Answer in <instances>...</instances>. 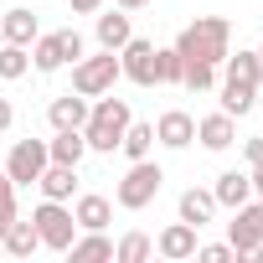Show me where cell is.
<instances>
[{
	"label": "cell",
	"instance_id": "obj_1",
	"mask_svg": "<svg viewBox=\"0 0 263 263\" xmlns=\"http://www.w3.org/2000/svg\"><path fill=\"white\" fill-rule=\"evenodd\" d=\"M227 47H232V21L227 16H196L181 36H176V52L186 62H227Z\"/></svg>",
	"mask_w": 263,
	"mask_h": 263
},
{
	"label": "cell",
	"instance_id": "obj_2",
	"mask_svg": "<svg viewBox=\"0 0 263 263\" xmlns=\"http://www.w3.org/2000/svg\"><path fill=\"white\" fill-rule=\"evenodd\" d=\"M129 103L124 98H114V88L108 93H98V103L88 108V124H83V140H88V150H98V155H114L119 150V140H124V129H129Z\"/></svg>",
	"mask_w": 263,
	"mask_h": 263
},
{
	"label": "cell",
	"instance_id": "obj_3",
	"mask_svg": "<svg viewBox=\"0 0 263 263\" xmlns=\"http://www.w3.org/2000/svg\"><path fill=\"white\" fill-rule=\"evenodd\" d=\"M160 186H165V171H160L155 160H129V171H124L114 201H119L124 212H145V206L160 196Z\"/></svg>",
	"mask_w": 263,
	"mask_h": 263
},
{
	"label": "cell",
	"instance_id": "obj_4",
	"mask_svg": "<svg viewBox=\"0 0 263 263\" xmlns=\"http://www.w3.org/2000/svg\"><path fill=\"white\" fill-rule=\"evenodd\" d=\"M31 222H36L42 248H52V253H67L72 237H78V217H72L67 201H47V196H42V206L31 212Z\"/></svg>",
	"mask_w": 263,
	"mask_h": 263
},
{
	"label": "cell",
	"instance_id": "obj_5",
	"mask_svg": "<svg viewBox=\"0 0 263 263\" xmlns=\"http://www.w3.org/2000/svg\"><path fill=\"white\" fill-rule=\"evenodd\" d=\"M119 83V52H98V57H78L72 62V93L98 98Z\"/></svg>",
	"mask_w": 263,
	"mask_h": 263
},
{
	"label": "cell",
	"instance_id": "obj_6",
	"mask_svg": "<svg viewBox=\"0 0 263 263\" xmlns=\"http://www.w3.org/2000/svg\"><path fill=\"white\" fill-rule=\"evenodd\" d=\"M227 242L242 253V258H263V201H242L232 206V222H227Z\"/></svg>",
	"mask_w": 263,
	"mask_h": 263
},
{
	"label": "cell",
	"instance_id": "obj_7",
	"mask_svg": "<svg viewBox=\"0 0 263 263\" xmlns=\"http://www.w3.org/2000/svg\"><path fill=\"white\" fill-rule=\"evenodd\" d=\"M83 57V36L67 26V31H47V36H36L31 42V62H36V72H57V67H67V62H78Z\"/></svg>",
	"mask_w": 263,
	"mask_h": 263
},
{
	"label": "cell",
	"instance_id": "obj_8",
	"mask_svg": "<svg viewBox=\"0 0 263 263\" xmlns=\"http://www.w3.org/2000/svg\"><path fill=\"white\" fill-rule=\"evenodd\" d=\"M42 171H47V140H16L6 155V176L16 186H36Z\"/></svg>",
	"mask_w": 263,
	"mask_h": 263
},
{
	"label": "cell",
	"instance_id": "obj_9",
	"mask_svg": "<svg viewBox=\"0 0 263 263\" xmlns=\"http://www.w3.org/2000/svg\"><path fill=\"white\" fill-rule=\"evenodd\" d=\"M119 78L140 83V88H155V42L129 36V42L119 47Z\"/></svg>",
	"mask_w": 263,
	"mask_h": 263
},
{
	"label": "cell",
	"instance_id": "obj_10",
	"mask_svg": "<svg viewBox=\"0 0 263 263\" xmlns=\"http://www.w3.org/2000/svg\"><path fill=\"white\" fill-rule=\"evenodd\" d=\"M155 140H160L165 150H186V145L196 140V119H191L186 108H165V114L155 119Z\"/></svg>",
	"mask_w": 263,
	"mask_h": 263
},
{
	"label": "cell",
	"instance_id": "obj_11",
	"mask_svg": "<svg viewBox=\"0 0 263 263\" xmlns=\"http://www.w3.org/2000/svg\"><path fill=\"white\" fill-rule=\"evenodd\" d=\"M196 232H201V227H191V222H171V227L155 237V253H160V258H171V263L196 258Z\"/></svg>",
	"mask_w": 263,
	"mask_h": 263
},
{
	"label": "cell",
	"instance_id": "obj_12",
	"mask_svg": "<svg viewBox=\"0 0 263 263\" xmlns=\"http://www.w3.org/2000/svg\"><path fill=\"white\" fill-rule=\"evenodd\" d=\"M93 31H98V47L103 52H119L129 36H135V26H129V11H98V21H93Z\"/></svg>",
	"mask_w": 263,
	"mask_h": 263
},
{
	"label": "cell",
	"instance_id": "obj_13",
	"mask_svg": "<svg viewBox=\"0 0 263 263\" xmlns=\"http://www.w3.org/2000/svg\"><path fill=\"white\" fill-rule=\"evenodd\" d=\"M88 98L83 93H62V98H52V108H47V124L52 129H83L88 124Z\"/></svg>",
	"mask_w": 263,
	"mask_h": 263
},
{
	"label": "cell",
	"instance_id": "obj_14",
	"mask_svg": "<svg viewBox=\"0 0 263 263\" xmlns=\"http://www.w3.org/2000/svg\"><path fill=\"white\" fill-rule=\"evenodd\" d=\"M196 140L206 145V150H232L237 145V124H232V114L222 108V114H206L201 124H196Z\"/></svg>",
	"mask_w": 263,
	"mask_h": 263
},
{
	"label": "cell",
	"instance_id": "obj_15",
	"mask_svg": "<svg viewBox=\"0 0 263 263\" xmlns=\"http://www.w3.org/2000/svg\"><path fill=\"white\" fill-rule=\"evenodd\" d=\"M83 155H88L83 129H57V135L47 140V160L52 165H83Z\"/></svg>",
	"mask_w": 263,
	"mask_h": 263
},
{
	"label": "cell",
	"instance_id": "obj_16",
	"mask_svg": "<svg viewBox=\"0 0 263 263\" xmlns=\"http://www.w3.org/2000/svg\"><path fill=\"white\" fill-rule=\"evenodd\" d=\"M36 186H42L47 201H72V191H78V165H52V160H47V171L36 176Z\"/></svg>",
	"mask_w": 263,
	"mask_h": 263
},
{
	"label": "cell",
	"instance_id": "obj_17",
	"mask_svg": "<svg viewBox=\"0 0 263 263\" xmlns=\"http://www.w3.org/2000/svg\"><path fill=\"white\" fill-rule=\"evenodd\" d=\"M212 196H217V206H242V201H253V176L248 171H222L217 176V186H212Z\"/></svg>",
	"mask_w": 263,
	"mask_h": 263
},
{
	"label": "cell",
	"instance_id": "obj_18",
	"mask_svg": "<svg viewBox=\"0 0 263 263\" xmlns=\"http://www.w3.org/2000/svg\"><path fill=\"white\" fill-rule=\"evenodd\" d=\"M72 217H78L83 232H103V227L114 222V201H108V196H78V201H72Z\"/></svg>",
	"mask_w": 263,
	"mask_h": 263
},
{
	"label": "cell",
	"instance_id": "obj_19",
	"mask_svg": "<svg viewBox=\"0 0 263 263\" xmlns=\"http://www.w3.org/2000/svg\"><path fill=\"white\" fill-rule=\"evenodd\" d=\"M176 212H181V222H191V227H206L212 217H217V196L212 191H181V201H176Z\"/></svg>",
	"mask_w": 263,
	"mask_h": 263
},
{
	"label": "cell",
	"instance_id": "obj_20",
	"mask_svg": "<svg viewBox=\"0 0 263 263\" xmlns=\"http://www.w3.org/2000/svg\"><path fill=\"white\" fill-rule=\"evenodd\" d=\"M0 36L16 42V47H31V42L42 36V26H36V16H31L26 6H16V11H6V21H0Z\"/></svg>",
	"mask_w": 263,
	"mask_h": 263
},
{
	"label": "cell",
	"instance_id": "obj_21",
	"mask_svg": "<svg viewBox=\"0 0 263 263\" xmlns=\"http://www.w3.org/2000/svg\"><path fill=\"white\" fill-rule=\"evenodd\" d=\"M0 248H6L11 258H31V253L42 248V237H36V222H21V217H16V222L6 227V237H0Z\"/></svg>",
	"mask_w": 263,
	"mask_h": 263
},
{
	"label": "cell",
	"instance_id": "obj_22",
	"mask_svg": "<svg viewBox=\"0 0 263 263\" xmlns=\"http://www.w3.org/2000/svg\"><path fill=\"white\" fill-rule=\"evenodd\" d=\"M227 83H242V88H258L263 83V57L258 52H227Z\"/></svg>",
	"mask_w": 263,
	"mask_h": 263
},
{
	"label": "cell",
	"instance_id": "obj_23",
	"mask_svg": "<svg viewBox=\"0 0 263 263\" xmlns=\"http://www.w3.org/2000/svg\"><path fill=\"white\" fill-rule=\"evenodd\" d=\"M119 150H124L129 160H150V150H155V124H135V119H129Z\"/></svg>",
	"mask_w": 263,
	"mask_h": 263
},
{
	"label": "cell",
	"instance_id": "obj_24",
	"mask_svg": "<svg viewBox=\"0 0 263 263\" xmlns=\"http://www.w3.org/2000/svg\"><path fill=\"white\" fill-rule=\"evenodd\" d=\"M72 263H98V258H114V242L103 237V232H83V237H72Z\"/></svg>",
	"mask_w": 263,
	"mask_h": 263
},
{
	"label": "cell",
	"instance_id": "obj_25",
	"mask_svg": "<svg viewBox=\"0 0 263 263\" xmlns=\"http://www.w3.org/2000/svg\"><path fill=\"white\" fill-rule=\"evenodd\" d=\"M31 72V47H16V42H0V78L16 83Z\"/></svg>",
	"mask_w": 263,
	"mask_h": 263
},
{
	"label": "cell",
	"instance_id": "obj_26",
	"mask_svg": "<svg viewBox=\"0 0 263 263\" xmlns=\"http://www.w3.org/2000/svg\"><path fill=\"white\" fill-rule=\"evenodd\" d=\"M150 253H155L150 232H129V237H119V242H114V258H119V263H145Z\"/></svg>",
	"mask_w": 263,
	"mask_h": 263
},
{
	"label": "cell",
	"instance_id": "obj_27",
	"mask_svg": "<svg viewBox=\"0 0 263 263\" xmlns=\"http://www.w3.org/2000/svg\"><path fill=\"white\" fill-rule=\"evenodd\" d=\"M186 78V57L176 47H155V83H181Z\"/></svg>",
	"mask_w": 263,
	"mask_h": 263
},
{
	"label": "cell",
	"instance_id": "obj_28",
	"mask_svg": "<svg viewBox=\"0 0 263 263\" xmlns=\"http://www.w3.org/2000/svg\"><path fill=\"white\" fill-rule=\"evenodd\" d=\"M253 93H258V88H242V83H227V78H222V108H227L232 119L253 108Z\"/></svg>",
	"mask_w": 263,
	"mask_h": 263
},
{
	"label": "cell",
	"instance_id": "obj_29",
	"mask_svg": "<svg viewBox=\"0 0 263 263\" xmlns=\"http://www.w3.org/2000/svg\"><path fill=\"white\" fill-rule=\"evenodd\" d=\"M191 93H206V88H217V67L212 62H186V78H181Z\"/></svg>",
	"mask_w": 263,
	"mask_h": 263
},
{
	"label": "cell",
	"instance_id": "obj_30",
	"mask_svg": "<svg viewBox=\"0 0 263 263\" xmlns=\"http://www.w3.org/2000/svg\"><path fill=\"white\" fill-rule=\"evenodd\" d=\"M16 222V181L0 171V237H6V227Z\"/></svg>",
	"mask_w": 263,
	"mask_h": 263
},
{
	"label": "cell",
	"instance_id": "obj_31",
	"mask_svg": "<svg viewBox=\"0 0 263 263\" xmlns=\"http://www.w3.org/2000/svg\"><path fill=\"white\" fill-rule=\"evenodd\" d=\"M196 258H206V263H227V258H242V253H237L232 242H206V248L196 242Z\"/></svg>",
	"mask_w": 263,
	"mask_h": 263
},
{
	"label": "cell",
	"instance_id": "obj_32",
	"mask_svg": "<svg viewBox=\"0 0 263 263\" xmlns=\"http://www.w3.org/2000/svg\"><path fill=\"white\" fill-rule=\"evenodd\" d=\"M242 160H248V165L263 160V135H258V140H242Z\"/></svg>",
	"mask_w": 263,
	"mask_h": 263
},
{
	"label": "cell",
	"instance_id": "obj_33",
	"mask_svg": "<svg viewBox=\"0 0 263 263\" xmlns=\"http://www.w3.org/2000/svg\"><path fill=\"white\" fill-rule=\"evenodd\" d=\"M67 6H72V16H98L103 0H67Z\"/></svg>",
	"mask_w": 263,
	"mask_h": 263
},
{
	"label": "cell",
	"instance_id": "obj_34",
	"mask_svg": "<svg viewBox=\"0 0 263 263\" xmlns=\"http://www.w3.org/2000/svg\"><path fill=\"white\" fill-rule=\"evenodd\" d=\"M11 124H16V108H11V98H0V135H6Z\"/></svg>",
	"mask_w": 263,
	"mask_h": 263
},
{
	"label": "cell",
	"instance_id": "obj_35",
	"mask_svg": "<svg viewBox=\"0 0 263 263\" xmlns=\"http://www.w3.org/2000/svg\"><path fill=\"white\" fill-rule=\"evenodd\" d=\"M248 176H253V196L263 201V160H258V165H248Z\"/></svg>",
	"mask_w": 263,
	"mask_h": 263
},
{
	"label": "cell",
	"instance_id": "obj_36",
	"mask_svg": "<svg viewBox=\"0 0 263 263\" xmlns=\"http://www.w3.org/2000/svg\"><path fill=\"white\" fill-rule=\"evenodd\" d=\"M114 6H119V11H145L150 0H114Z\"/></svg>",
	"mask_w": 263,
	"mask_h": 263
},
{
	"label": "cell",
	"instance_id": "obj_37",
	"mask_svg": "<svg viewBox=\"0 0 263 263\" xmlns=\"http://www.w3.org/2000/svg\"><path fill=\"white\" fill-rule=\"evenodd\" d=\"M258 57H263V47H258Z\"/></svg>",
	"mask_w": 263,
	"mask_h": 263
},
{
	"label": "cell",
	"instance_id": "obj_38",
	"mask_svg": "<svg viewBox=\"0 0 263 263\" xmlns=\"http://www.w3.org/2000/svg\"><path fill=\"white\" fill-rule=\"evenodd\" d=\"M0 42H6V36H0Z\"/></svg>",
	"mask_w": 263,
	"mask_h": 263
}]
</instances>
